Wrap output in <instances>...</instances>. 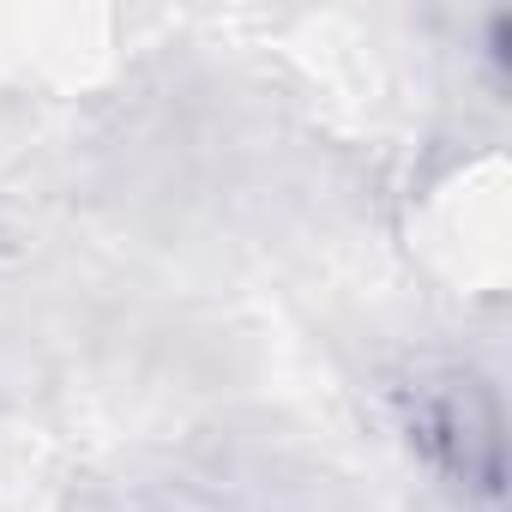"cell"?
<instances>
[{"mask_svg": "<svg viewBox=\"0 0 512 512\" xmlns=\"http://www.w3.org/2000/svg\"><path fill=\"white\" fill-rule=\"evenodd\" d=\"M380 422L404 464L458 512H506V398L464 356H404L380 374Z\"/></svg>", "mask_w": 512, "mask_h": 512, "instance_id": "1", "label": "cell"}]
</instances>
